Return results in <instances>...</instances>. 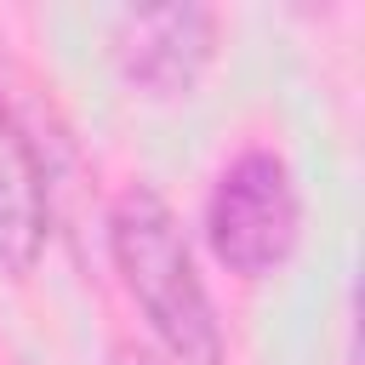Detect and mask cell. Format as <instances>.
I'll return each mask as SVG.
<instances>
[{
  "instance_id": "cell-1",
  "label": "cell",
  "mask_w": 365,
  "mask_h": 365,
  "mask_svg": "<svg viewBox=\"0 0 365 365\" xmlns=\"http://www.w3.org/2000/svg\"><path fill=\"white\" fill-rule=\"evenodd\" d=\"M108 262L143 314L165 365H228V331L200 274L194 240L154 182H125L108 200Z\"/></svg>"
},
{
  "instance_id": "cell-2",
  "label": "cell",
  "mask_w": 365,
  "mask_h": 365,
  "mask_svg": "<svg viewBox=\"0 0 365 365\" xmlns=\"http://www.w3.org/2000/svg\"><path fill=\"white\" fill-rule=\"evenodd\" d=\"M200 234L222 274L245 285L274 279L297 257V240H302V188H297L291 160L274 143L234 148L205 188Z\"/></svg>"
},
{
  "instance_id": "cell-3",
  "label": "cell",
  "mask_w": 365,
  "mask_h": 365,
  "mask_svg": "<svg viewBox=\"0 0 365 365\" xmlns=\"http://www.w3.org/2000/svg\"><path fill=\"white\" fill-rule=\"evenodd\" d=\"M222 11L217 6H125L108 17V68L143 103H182L200 91L205 68L217 63Z\"/></svg>"
},
{
  "instance_id": "cell-4",
  "label": "cell",
  "mask_w": 365,
  "mask_h": 365,
  "mask_svg": "<svg viewBox=\"0 0 365 365\" xmlns=\"http://www.w3.org/2000/svg\"><path fill=\"white\" fill-rule=\"evenodd\" d=\"M51 245V165L23 108L0 91V274L29 279Z\"/></svg>"
},
{
  "instance_id": "cell-5",
  "label": "cell",
  "mask_w": 365,
  "mask_h": 365,
  "mask_svg": "<svg viewBox=\"0 0 365 365\" xmlns=\"http://www.w3.org/2000/svg\"><path fill=\"white\" fill-rule=\"evenodd\" d=\"M108 365H165L154 348H137V342H114L108 348Z\"/></svg>"
}]
</instances>
